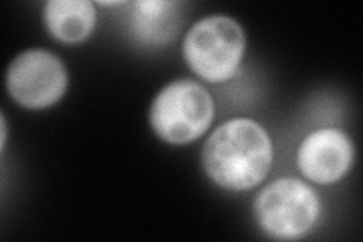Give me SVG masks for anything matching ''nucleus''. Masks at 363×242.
I'll return each instance as SVG.
<instances>
[{"label":"nucleus","mask_w":363,"mask_h":242,"mask_svg":"<svg viewBox=\"0 0 363 242\" xmlns=\"http://www.w3.org/2000/svg\"><path fill=\"white\" fill-rule=\"evenodd\" d=\"M272 141L257 121L232 119L223 123L203 147V168L209 179L229 191L260 185L272 167Z\"/></svg>","instance_id":"f257e3e1"},{"label":"nucleus","mask_w":363,"mask_h":242,"mask_svg":"<svg viewBox=\"0 0 363 242\" xmlns=\"http://www.w3.org/2000/svg\"><path fill=\"white\" fill-rule=\"evenodd\" d=\"M184 57L189 68L212 84L232 79L245 53V33L240 23L227 16L199 20L184 40Z\"/></svg>","instance_id":"f03ea898"},{"label":"nucleus","mask_w":363,"mask_h":242,"mask_svg":"<svg viewBox=\"0 0 363 242\" xmlns=\"http://www.w3.org/2000/svg\"><path fill=\"white\" fill-rule=\"evenodd\" d=\"M215 105L209 91L196 80L179 79L165 85L150 108V124L162 141L184 145L209 129Z\"/></svg>","instance_id":"7ed1b4c3"},{"label":"nucleus","mask_w":363,"mask_h":242,"mask_svg":"<svg viewBox=\"0 0 363 242\" xmlns=\"http://www.w3.org/2000/svg\"><path fill=\"white\" fill-rule=\"evenodd\" d=\"M320 197L313 188L294 177L269 183L255 202L260 229L280 241L297 239L311 232L320 216Z\"/></svg>","instance_id":"20e7f679"},{"label":"nucleus","mask_w":363,"mask_h":242,"mask_svg":"<svg viewBox=\"0 0 363 242\" xmlns=\"http://www.w3.org/2000/svg\"><path fill=\"white\" fill-rule=\"evenodd\" d=\"M68 87V75L58 56L32 49L20 53L6 73L9 96L26 109H45L60 101Z\"/></svg>","instance_id":"39448f33"},{"label":"nucleus","mask_w":363,"mask_h":242,"mask_svg":"<svg viewBox=\"0 0 363 242\" xmlns=\"http://www.w3.org/2000/svg\"><path fill=\"white\" fill-rule=\"evenodd\" d=\"M354 145L339 129H320L300 144L297 164L301 175L316 185L339 182L353 165Z\"/></svg>","instance_id":"423d86ee"},{"label":"nucleus","mask_w":363,"mask_h":242,"mask_svg":"<svg viewBox=\"0 0 363 242\" xmlns=\"http://www.w3.org/2000/svg\"><path fill=\"white\" fill-rule=\"evenodd\" d=\"M43 18L53 38L76 44L93 33L97 13L94 4L88 0H50L44 6Z\"/></svg>","instance_id":"0eeeda50"},{"label":"nucleus","mask_w":363,"mask_h":242,"mask_svg":"<svg viewBox=\"0 0 363 242\" xmlns=\"http://www.w3.org/2000/svg\"><path fill=\"white\" fill-rule=\"evenodd\" d=\"M176 2L144 0L135 4L133 21L140 35L161 43L172 38L176 28Z\"/></svg>","instance_id":"6e6552de"}]
</instances>
